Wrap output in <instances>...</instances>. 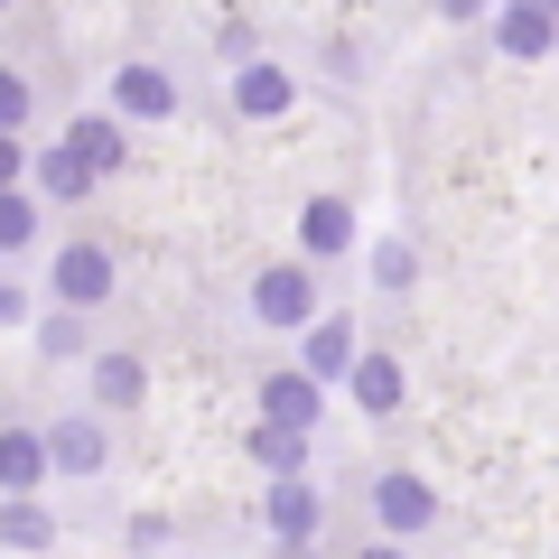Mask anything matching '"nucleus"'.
Listing matches in <instances>:
<instances>
[{
    "label": "nucleus",
    "instance_id": "b1692460",
    "mask_svg": "<svg viewBox=\"0 0 559 559\" xmlns=\"http://www.w3.org/2000/svg\"><path fill=\"white\" fill-rule=\"evenodd\" d=\"M457 10H476V0H457Z\"/></svg>",
    "mask_w": 559,
    "mask_h": 559
},
{
    "label": "nucleus",
    "instance_id": "423d86ee",
    "mask_svg": "<svg viewBox=\"0 0 559 559\" xmlns=\"http://www.w3.org/2000/svg\"><path fill=\"white\" fill-rule=\"evenodd\" d=\"M38 476H47V439L10 429V439H0V485H38Z\"/></svg>",
    "mask_w": 559,
    "mask_h": 559
},
{
    "label": "nucleus",
    "instance_id": "f03ea898",
    "mask_svg": "<svg viewBox=\"0 0 559 559\" xmlns=\"http://www.w3.org/2000/svg\"><path fill=\"white\" fill-rule=\"evenodd\" d=\"M261 411H271V429H289V439H299V429H308V411H318L308 373H280V382H261Z\"/></svg>",
    "mask_w": 559,
    "mask_h": 559
},
{
    "label": "nucleus",
    "instance_id": "dca6fc26",
    "mask_svg": "<svg viewBox=\"0 0 559 559\" xmlns=\"http://www.w3.org/2000/svg\"><path fill=\"white\" fill-rule=\"evenodd\" d=\"M252 457L271 466V476H289V466H299V439H289V429H261V439H252Z\"/></svg>",
    "mask_w": 559,
    "mask_h": 559
},
{
    "label": "nucleus",
    "instance_id": "0eeeda50",
    "mask_svg": "<svg viewBox=\"0 0 559 559\" xmlns=\"http://www.w3.org/2000/svg\"><path fill=\"white\" fill-rule=\"evenodd\" d=\"M299 234H308V252H345V234H355V215H345L336 197H318V205H308V224H299Z\"/></svg>",
    "mask_w": 559,
    "mask_h": 559
},
{
    "label": "nucleus",
    "instance_id": "a211bd4d",
    "mask_svg": "<svg viewBox=\"0 0 559 559\" xmlns=\"http://www.w3.org/2000/svg\"><path fill=\"white\" fill-rule=\"evenodd\" d=\"M94 382H103V401H131V392H140V364H121V355H103V373H94Z\"/></svg>",
    "mask_w": 559,
    "mask_h": 559
},
{
    "label": "nucleus",
    "instance_id": "4be33fe9",
    "mask_svg": "<svg viewBox=\"0 0 559 559\" xmlns=\"http://www.w3.org/2000/svg\"><path fill=\"white\" fill-rule=\"evenodd\" d=\"M0 318H20V299H10V289H0Z\"/></svg>",
    "mask_w": 559,
    "mask_h": 559
},
{
    "label": "nucleus",
    "instance_id": "6ab92c4d",
    "mask_svg": "<svg viewBox=\"0 0 559 559\" xmlns=\"http://www.w3.org/2000/svg\"><path fill=\"white\" fill-rule=\"evenodd\" d=\"M38 234V215H28V197H0V242H28Z\"/></svg>",
    "mask_w": 559,
    "mask_h": 559
},
{
    "label": "nucleus",
    "instance_id": "6e6552de",
    "mask_svg": "<svg viewBox=\"0 0 559 559\" xmlns=\"http://www.w3.org/2000/svg\"><path fill=\"white\" fill-rule=\"evenodd\" d=\"M355 401H364V411H392V401H401V364L364 355V364H355Z\"/></svg>",
    "mask_w": 559,
    "mask_h": 559
},
{
    "label": "nucleus",
    "instance_id": "39448f33",
    "mask_svg": "<svg viewBox=\"0 0 559 559\" xmlns=\"http://www.w3.org/2000/svg\"><path fill=\"white\" fill-rule=\"evenodd\" d=\"M112 94H121V112H140V121H159L168 103H178V94H168V75H159V66H131V75H121Z\"/></svg>",
    "mask_w": 559,
    "mask_h": 559
},
{
    "label": "nucleus",
    "instance_id": "4468645a",
    "mask_svg": "<svg viewBox=\"0 0 559 559\" xmlns=\"http://www.w3.org/2000/svg\"><path fill=\"white\" fill-rule=\"evenodd\" d=\"M0 540H10V550H38V540H47V513H38V503H10V513H0Z\"/></svg>",
    "mask_w": 559,
    "mask_h": 559
},
{
    "label": "nucleus",
    "instance_id": "7ed1b4c3",
    "mask_svg": "<svg viewBox=\"0 0 559 559\" xmlns=\"http://www.w3.org/2000/svg\"><path fill=\"white\" fill-rule=\"evenodd\" d=\"M66 159H75L84 178H112V168H121V131H112V121H75V140H66Z\"/></svg>",
    "mask_w": 559,
    "mask_h": 559
},
{
    "label": "nucleus",
    "instance_id": "2eb2a0df",
    "mask_svg": "<svg viewBox=\"0 0 559 559\" xmlns=\"http://www.w3.org/2000/svg\"><path fill=\"white\" fill-rule=\"evenodd\" d=\"M38 178H47V197H84V187H94L75 159H66V150H47V159H38Z\"/></svg>",
    "mask_w": 559,
    "mask_h": 559
},
{
    "label": "nucleus",
    "instance_id": "1a4fd4ad",
    "mask_svg": "<svg viewBox=\"0 0 559 559\" xmlns=\"http://www.w3.org/2000/svg\"><path fill=\"white\" fill-rule=\"evenodd\" d=\"M503 47H513V57H540V47H550V10H540V0H522L513 20H503Z\"/></svg>",
    "mask_w": 559,
    "mask_h": 559
},
{
    "label": "nucleus",
    "instance_id": "412c9836",
    "mask_svg": "<svg viewBox=\"0 0 559 559\" xmlns=\"http://www.w3.org/2000/svg\"><path fill=\"white\" fill-rule=\"evenodd\" d=\"M10 178H20V150H10V140H0V197H10Z\"/></svg>",
    "mask_w": 559,
    "mask_h": 559
},
{
    "label": "nucleus",
    "instance_id": "5701e85b",
    "mask_svg": "<svg viewBox=\"0 0 559 559\" xmlns=\"http://www.w3.org/2000/svg\"><path fill=\"white\" fill-rule=\"evenodd\" d=\"M364 559H401V550H364Z\"/></svg>",
    "mask_w": 559,
    "mask_h": 559
},
{
    "label": "nucleus",
    "instance_id": "ddd939ff",
    "mask_svg": "<svg viewBox=\"0 0 559 559\" xmlns=\"http://www.w3.org/2000/svg\"><path fill=\"white\" fill-rule=\"evenodd\" d=\"M345 364H355V336L345 326H318L308 336V373H345Z\"/></svg>",
    "mask_w": 559,
    "mask_h": 559
},
{
    "label": "nucleus",
    "instance_id": "f8f14e48",
    "mask_svg": "<svg viewBox=\"0 0 559 559\" xmlns=\"http://www.w3.org/2000/svg\"><path fill=\"white\" fill-rule=\"evenodd\" d=\"M234 103L242 112H280V103H289V75H280V66H252V75L234 84Z\"/></svg>",
    "mask_w": 559,
    "mask_h": 559
},
{
    "label": "nucleus",
    "instance_id": "20e7f679",
    "mask_svg": "<svg viewBox=\"0 0 559 559\" xmlns=\"http://www.w3.org/2000/svg\"><path fill=\"white\" fill-rule=\"evenodd\" d=\"M261 318H271V326H299L308 318V280L299 271H261Z\"/></svg>",
    "mask_w": 559,
    "mask_h": 559
},
{
    "label": "nucleus",
    "instance_id": "f3484780",
    "mask_svg": "<svg viewBox=\"0 0 559 559\" xmlns=\"http://www.w3.org/2000/svg\"><path fill=\"white\" fill-rule=\"evenodd\" d=\"M47 457H66V466H94V457H103V439H94V429H57V448H47Z\"/></svg>",
    "mask_w": 559,
    "mask_h": 559
},
{
    "label": "nucleus",
    "instance_id": "f257e3e1",
    "mask_svg": "<svg viewBox=\"0 0 559 559\" xmlns=\"http://www.w3.org/2000/svg\"><path fill=\"white\" fill-rule=\"evenodd\" d=\"M57 289H66V299H103V289H112V252H103V242H75V252H66L57 261Z\"/></svg>",
    "mask_w": 559,
    "mask_h": 559
},
{
    "label": "nucleus",
    "instance_id": "aec40b11",
    "mask_svg": "<svg viewBox=\"0 0 559 559\" xmlns=\"http://www.w3.org/2000/svg\"><path fill=\"white\" fill-rule=\"evenodd\" d=\"M10 121H28V84L20 75H0V131H10Z\"/></svg>",
    "mask_w": 559,
    "mask_h": 559
},
{
    "label": "nucleus",
    "instance_id": "9b49d317",
    "mask_svg": "<svg viewBox=\"0 0 559 559\" xmlns=\"http://www.w3.org/2000/svg\"><path fill=\"white\" fill-rule=\"evenodd\" d=\"M382 522H429V485H411V476H382Z\"/></svg>",
    "mask_w": 559,
    "mask_h": 559
},
{
    "label": "nucleus",
    "instance_id": "9d476101",
    "mask_svg": "<svg viewBox=\"0 0 559 559\" xmlns=\"http://www.w3.org/2000/svg\"><path fill=\"white\" fill-rule=\"evenodd\" d=\"M308 522H318V495H308V485H280V495H271V532H280V540H299Z\"/></svg>",
    "mask_w": 559,
    "mask_h": 559
}]
</instances>
